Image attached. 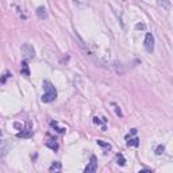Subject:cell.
<instances>
[{
    "label": "cell",
    "instance_id": "obj_1",
    "mask_svg": "<svg viewBox=\"0 0 173 173\" xmlns=\"http://www.w3.org/2000/svg\"><path fill=\"white\" fill-rule=\"evenodd\" d=\"M43 91H45V93L42 95V101L43 103H52V101H54L56 100V97H57V91L54 88V85H53L49 80H45L43 81Z\"/></svg>",
    "mask_w": 173,
    "mask_h": 173
},
{
    "label": "cell",
    "instance_id": "obj_2",
    "mask_svg": "<svg viewBox=\"0 0 173 173\" xmlns=\"http://www.w3.org/2000/svg\"><path fill=\"white\" fill-rule=\"evenodd\" d=\"M20 52H22V56H23L24 60H31V58H34V57H35V50H34V47H32L30 43L22 45Z\"/></svg>",
    "mask_w": 173,
    "mask_h": 173
},
{
    "label": "cell",
    "instance_id": "obj_3",
    "mask_svg": "<svg viewBox=\"0 0 173 173\" xmlns=\"http://www.w3.org/2000/svg\"><path fill=\"white\" fill-rule=\"evenodd\" d=\"M143 46H145L146 52L151 53L154 49V37L150 34V32H147L146 37H145V42H143Z\"/></svg>",
    "mask_w": 173,
    "mask_h": 173
},
{
    "label": "cell",
    "instance_id": "obj_4",
    "mask_svg": "<svg viewBox=\"0 0 173 173\" xmlns=\"http://www.w3.org/2000/svg\"><path fill=\"white\" fill-rule=\"evenodd\" d=\"M96 171H97V162H96V157H95V156H92V157H91V162H89L88 165L85 166L84 172H85V173H93V172H96Z\"/></svg>",
    "mask_w": 173,
    "mask_h": 173
},
{
    "label": "cell",
    "instance_id": "obj_5",
    "mask_svg": "<svg viewBox=\"0 0 173 173\" xmlns=\"http://www.w3.org/2000/svg\"><path fill=\"white\" fill-rule=\"evenodd\" d=\"M8 150H10V143L6 141H0V158L4 157L8 153Z\"/></svg>",
    "mask_w": 173,
    "mask_h": 173
},
{
    "label": "cell",
    "instance_id": "obj_6",
    "mask_svg": "<svg viewBox=\"0 0 173 173\" xmlns=\"http://www.w3.org/2000/svg\"><path fill=\"white\" fill-rule=\"evenodd\" d=\"M46 146L50 147L53 151H57V150H58V147H60V146H58V142H57L56 139H50V141H47V142H46Z\"/></svg>",
    "mask_w": 173,
    "mask_h": 173
},
{
    "label": "cell",
    "instance_id": "obj_7",
    "mask_svg": "<svg viewBox=\"0 0 173 173\" xmlns=\"http://www.w3.org/2000/svg\"><path fill=\"white\" fill-rule=\"evenodd\" d=\"M18 138H31L32 137V131L31 130H24V131H20V133L16 134Z\"/></svg>",
    "mask_w": 173,
    "mask_h": 173
},
{
    "label": "cell",
    "instance_id": "obj_8",
    "mask_svg": "<svg viewBox=\"0 0 173 173\" xmlns=\"http://www.w3.org/2000/svg\"><path fill=\"white\" fill-rule=\"evenodd\" d=\"M20 72H22V75L26 76V77L30 76V71H28V65H27L26 61H23V62H22V68H20Z\"/></svg>",
    "mask_w": 173,
    "mask_h": 173
},
{
    "label": "cell",
    "instance_id": "obj_9",
    "mask_svg": "<svg viewBox=\"0 0 173 173\" xmlns=\"http://www.w3.org/2000/svg\"><path fill=\"white\" fill-rule=\"evenodd\" d=\"M61 169H62V165H61V162H58V161L53 162L52 166L49 168V171H50V172H60Z\"/></svg>",
    "mask_w": 173,
    "mask_h": 173
},
{
    "label": "cell",
    "instance_id": "obj_10",
    "mask_svg": "<svg viewBox=\"0 0 173 173\" xmlns=\"http://www.w3.org/2000/svg\"><path fill=\"white\" fill-rule=\"evenodd\" d=\"M158 6L162 7L164 10H169L171 8V0H157Z\"/></svg>",
    "mask_w": 173,
    "mask_h": 173
},
{
    "label": "cell",
    "instance_id": "obj_11",
    "mask_svg": "<svg viewBox=\"0 0 173 173\" xmlns=\"http://www.w3.org/2000/svg\"><path fill=\"white\" fill-rule=\"evenodd\" d=\"M37 14H38V16L41 19H46L47 18V14H46V10H45L43 7H39L38 10H37Z\"/></svg>",
    "mask_w": 173,
    "mask_h": 173
},
{
    "label": "cell",
    "instance_id": "obj_12",
    "mask_svg": "<svg viewBox=\"0 0 173 173\" xmlns=\"http://www.w3.org/2000/svg\"><path fill=\"white\" fill-rule=\"evenodd\" d=\"M138 145H139V139L137 137L130 138L129 141H127V146H138Z\"/></svg>",
    "mask_w": 173,
    "mask_h": 173
},
{
    "label": "cell",
    "instance_id": "obj_13",
    "mask_svg": "<svg viewBox=\"0 0 173 173\" xmlns=\"http://www.w3.org/2000/svg\"><path fill=\"white\" fill-rule=\"evenodd\" d=\"M116 164H118V165H121V166L126 165V160H125V157H123L122 154H116Z\"/></svg>",
    "mask_w": 173,
    "mask_h": 173
},
{
    "label": "cell",
    "instance_id": "obj_14",
    "mask_svg": "<svg viewBox=\"0 0 173 173\" xmlns=\"http://www.w3.org/2000/svg\"><path fill=\"white\" fill-rule=\"evenodd\" d=\"M50 125H52L53 127H56V129H57V131H58V133H65V131H67V130L64 129V127H58V125H57V122H52Z\"/></svg>",
    "mask_w": 173,
    "mask_h": 173
},
{
    "label": "cell",
    "instance_id": "obj_15",
    "mask_svg": "<svg viewBox=\"0 0 173 173\" xmlns=\"http://www.w3.org/2000/svg\"><path fill=\"white\" fill-rule=\"evenodd\" d=\"M97 145H100V146H103V147H106L107 150H110V149H111V145H110V143H106V142L100 141V139H97Z\"/></svg>",
    "mask_w": 173,
    "mask_h": 173
},
{
    "label": "cell",
    "instance_id": "obj_16",
    "mask_svg": "<svg viewBox=\"0 0 173 173\" xmlns=\"http://www.w3.org/2000/svg\"><path fill=\"white\" fill-rule=\"evenodd\" d=\"M164 150H165V147H164V146H158L157 150H156V153H157V154H162Z\"/></svg>",
    "mask_w": 173,
    "mask_h": 173
},
{
    "label": "cell",
    "instance_id": "obj_17",
    "mask_svg": "<svg viewBox=\"0 0 173 173\" xmlns=\"http://www.w3.org/2000/svg\"><path fill=\"white\" fill-rule=\"evenodd\" d=\"M77 4H88V0H73Z\"/></svg>",
    "mask_w": 173,
    "mask_h": 173
},
{
    "label": "cell",
    "instance_id": "obj_18",
    "mask_svg": "<svg viewBox=\"0 0 173 173\" xmlns=\"http://www.w3.org/2000/svg\"><path fill=\"white\" fill-rule=\"evenodd\" d=\"M12 75H10V73H6V75H4V77H3V79L2 80H0V83H4V81H6L7 79H8V77H11Z\"/></svg>",
    "mask_w": 173,
    "mask_h": 173
},
{
    "label": "cell",
    "instance_id": "obj_19",
    "mask_svg": "<svg viewBox=\"0 0 173 173\" xmlns=\"http://www.w3.org/2000/svg\"><path fill=\"white\" fill-rule=\"evenodd\" d=\"M2 135H3V133H2V130H0V137H2Z\"/></svg>",
    "mask_w": 173,
    "mask_h": 173
}]
</instances>
